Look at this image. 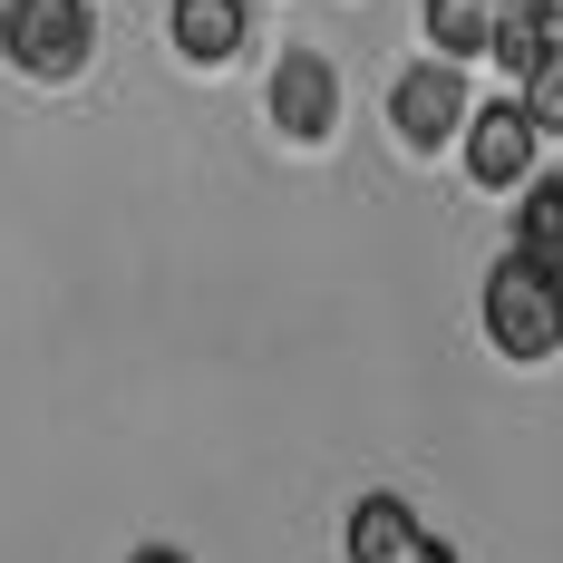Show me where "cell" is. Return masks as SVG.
I'll return each mask as SVG.
<instances>
[{
  "mask_svg": "<svg viewBox=\"0 0 563 563\" xmlns=\"http://www.w3.org/2000/svg\"><path fill=\"white\" fill-rule=\"evenodd\" d=\"M486 340H496L506 360H525V369L554 360V350H563V282L506 253V263L486 273Z\"/></svg>",
  "mask_w": 563,
  "mask_h": 563,
  "instance_id": "1",
  "label": "cell"
},
{
  "mask_svg": "<svg viewBox=\"0 0 563 563\" xmlns=\"http://www.w3.org/2000/svg\"><path fill=\"white\" fill-rule=\"evenodd\" d=\"M0 49H10L20 78H78L88 49H98V20H88V0H10Z\"/></svg>",
  "mask_w": 563,
  "mask_h": 563,
  "instance_id": "2",
  "label": "cell"
},
{
  "mask_svg": "<svg viewBox=\"0 0 563 563\" xmlns=\"http://www.w3.org/2000/svg\"><path fill=\"white\" fill-rule=\"evenodd\" d=\"M389 126L408 156H438L448 136H466L476 126V108H466V68H448V58H428V68H408L389 88Z\"/></svg>",
  "mask_w": 563,
  "mask_h": 563,
  "instance_id": "3",
  "label": "cell"
},
{
  "mask_svg": "<svg viewBox=\"0 0 563 563\" xmlns=\"http://www.w3.org/2000/svg\"><path fill=\"white\" fill-rule=\"evenodd\" d=\"M534 117L515 108V98H496V108H476V126H466V175L486 185V195H525L534 185Z\"/></svg>",
  "mask_w": 563,
  "mask_h": 563,
  "instance_id": "4",
  "label": "cell"
},
{
  "mask_svg": "<svg viewBox=\"0 0 563 563\" xmlns=\"http://www.w3.org/2000/svg\"><path fill=\"white\" fill-rule=\"evenodd\" d=\"M273 126L291 136V146H321V136L340 126V78H331L321 49H282V68H273Z\"/></svg>",
  "mask_w": 563,
  "mask_h": 563,
  "instance_id": "5",
  "label": "cell"
},
{
  "mask_svg": "<svg viewBox=\"0 0 563 563\" xmlns=\"http://www.w3.org/2000/svg\"><path fill=\"white\" fill-rule=\"evenodd\" d=\"M340 544H350V563H408L418 544H428V525H418V506H408V496H360Z\"/></svg>",
  "mask_w": 563,
  "mask_h": 563,
  "instance_id": "6",
  "label": "cell"
},
{
  "mask_svg": "<svg viewBox=\"0 0 563 563\" xmlns=\"http://www.w3.org/2000/svg\"><path fill=\"white\" fill-rule=\"evenodd\" d=\"M418 20H428V49L448 58V68H466V58H496V20H506V0H428Z\"/></svg>",
  "mask_w": 563,
  "mask_h": 563,
  "instance_id": "7",
  "label": "cell"
},
{
  "mask_svg": "<svg viewBox=\"0 0 563 563\" xmlns=\"http://www.w3.org/2000/svg\"><path fill=\"white\" fill-rule=\"evenodd\" d=\"M166 30H175V49L195 58V68H224L243 49V0H175Z\"/></svg>",
  "mask_w": 563,
  "mask_h": 563,
  "instance_id": "8",
  "label": "cell"
},
{
  "mask_svg": "<svg viewBox=\"0 0 563 563\" xmlns=\"http://www.w3.org/2000/svg\"><path fill=\"white\" fill-rule=\"evenodd\" d=\"M515 263L563 282V175H534L525 205H515Z\"/></svg>",
  "mask_w": 563,
  "mask_h": 563,
  "instance_id": "9",
  "label": "cell"
},
{
  "mask_svg": "<svg viewBox=\"0 0 563 563\" xmlns=\"http://www.w3.org/2000/svg\"><path fill=\"white\" fill-rule=\"evenodd\" d=\"M515 108L534 117V136H563V40H554V58H544V68L515 88Z\"/></svg>",
  "mask_w": 563,
  "mask_h": 563,
  "instance_id": "10",
  "label": "cell"
},
{
  "mask_svg": "<svg viewBox=\"0 0 563 563\" xmlns=\"http://www.w3.org/2000/svg\"><path fill=\"white\" fill-rule=\"evenodd\" d=\"M126 563H195V554H175V544H136Z\"/></svg>",
  "mask_w": 563,
  "mask_h": 563,
  "instance_id": "11",
  "label": "cell"
},
{
  "mask_svg": "<svg viewBox=\"0 0 563 563\" xmlns=\"http://www.w3.org/2000/svg\"><path fill=\"white\" fill-rule=\"evenodd\" d=\"M408 563H456V554H448V544H438V534H428V544H418V554H408Z\"/></svg>",
  "mask_w": 563,
  "mask_h": 563,
  "instance_id": "12",
  "label": "cell"
}]
</instances>
